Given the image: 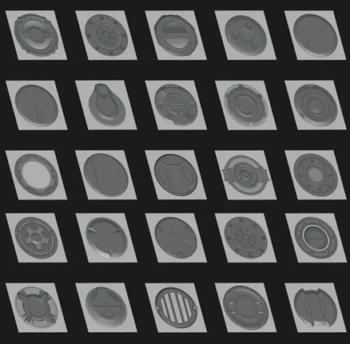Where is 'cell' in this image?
<instances>
[{"instance_id": "1", "label": "cell", "mask_w": 350, "mask_h": 344, "mask_svg": "<svg viewBox=\"0 0 350 344\" xmlns=\"http://www.w3.org/2000/svg\"><path fill=\"white\" fill-rule=\"evenodd\" d=\"M224 310L238 327L256 330L267 322L269 310L263 297L255 289L244 285L228 289L222 300Z\"/></svg>"}, {"instance_id": "2", "label": "cell", "mask_w": 350, "mask_h": 344, "mask_svg": "<svg viewBox=\"0 0 350 344\" xmlns=\"http://www.w3.org/2000/svg\"><path fill=\"white\" fill-rule=\"evenodd\" d=\"M84 178L98 194L108 198L122 195L129 186V175L122 163L114 157L94 153L88 157L83 167Z\"/></svg>"}, {"instance_id": "3", "label": "cell", "mask_w": 350, "mask_h": 344, "mask_svg": "<svg viewBox=\"0 0 350 344\" xmlns=\"http://www.w3.org/2000/svg\"><path fill=\"white\" fill-rule=\"evenodd\" d=\"M14 34L21 49L28 54L46 57L58 49L57 32L44 16L32 13L18 16L14 21Z\"/></svg>"}, {"instance_id": "4", "label": "cell", "mask_w": 350, "mask_h": 344, "mask_svg": "<svg viewBox=\"0 0 350 344\" xmlns=\"http://www.w3.org/2000/svg\"><path fill=\"white\" fill-rule=\"evenodd\" d=\"M293 174L305 191L317 197L332 194L338 183V174L332 164L315 153L299 156L294 163Z\"/></svg>"}, {"instance_id": "5", "label": "cell", "mask_w": 350, "mask_h": 344, "mask_svg": "<svg viewBox=\"0 0 350 344\" xmlns=\"http://www.w3.org/2000/svg\"><path fill=\"white\" fill-rule=\"evenodd\" d=\"M293 31L301 49L315 57L332 55L338 45L334 27L325 18L314 14L299 16L295 21Z\"/></svg>"}, {"instance_id": "6", "label": "cell", "mask_w": 350, "mask_h": 344, "mask_svg": "<svg viewBox=\"0 0 350 344\" xmlns=\"http://www.w3.org/2000/svg\"><path fill=\"white\" fill-rule=\"evenodd\" d=\"M14 172L20 186L36 196H50L59 184L55 167L48 159L38 154L27 153L18 158Z\"/></svg>"}, {"instance_id": "7", "label": "cell", "mask_w": 350, "mask_h": 344, "mask_svg": "<svg viewBox=\"0 0 350 344\" xmlns=\"http://www.w3.org/2000/svg\"><path fill=\"white\" fill-rule=\"evenodd\" d=\"M224 103L229 116L245 127H258L268 116V106L263 96L247 84L237 83L229 87L225 92Z\"/></svg>"}, {"instance_id": "8", "label": "cell", "mask_w": 350, "mask_h": 344, "mask_svg": "<svg viewBox=\"0 0 350 344\" xmlns=\"http://www.w3.org/2000/svg\"><path fill=\"white\" fill-rule=\"evenodd\" d=\"M154 174L159 185L176 196L191 194L198 183L194 167L187 159L176 154L160 156L154 163Z\"/></svg>"}, {"instance_id": "9", "label": "cell", "mask_w": 350, "mask_h": 344, "mask_svg": "<svg viewBox=\"0 0 350 344\" xmlns=\"http://www.w3.org/2000/svg\"><path fill=\"white\" fill-rule=\"evenodd\" d=\"M19 317L27 325L47 329L55 324L59 310L53 297L44 289L28 286L20 289L14 299Z\"/></svg>"}, {"instance_id": "10", "label": "cell", "mask_w": 350, "mask_h": 344, "mask_svg": "<svg viewBox=\"0 0 350 344\" xmlns=\"http://www.w3.org/2000/svg\"><path fill=\"white\" fill-rule=\"evenodd\" d=\"M297 114L306 122L315 127L332 124L338 115V106L332 95L316 84L299 87L294 95Z\"/></svg>"}, {"instance_id": "11", "label": "cell", "mask_w": 350, "mask_h": 344, "mask_svg": "<svg viewBox=\"0 0 350 344\" xmlns=\"http://www.w3.org/2000/svg\"><path fill=\"white\" fill-rule=\"evenodd\" d=\"M154 105L159 114L167 122L179 127L191 124L198 114V104L185 88L165 84L156 91Z\"/></svg>"}, {"instance_id": "12", "label": "cell", "mask_w": 350, "mask_h": 344, "mask_svg": "<svg viewBox=\"0 0 350 344\" xmlns=\"http://www.w3.org/2000/svg\"><path fill=\"white\" fill-rule=\"evenodd\" d=\"M154 32L159 45L172 55H191L198 45L194 27L179 15H162L154 25Z\"/></svg>"}, {"instance_id": "13", "label": "cell", "mask_w": 350, "mask_h": 344, "mask_svg": "<svg viewBox=\"0 0 350 344\" xmlns=\"http://www.w3.org/2000/svg\"><path fill=\"white\" fill-rule=\"evenodd\" d=\"M14 102L20 116L32 125L47 127L57 118L59 109L54 96L40 85L27 84L21 87Z\"/></svg>"}, {"instance_id": "14", "label": "cell", "mask_w": 350, "mask_h": 344, "mask_svg": "<svg viewBox=\"0 0 350 344\" xmlns=\"http://www.w3.org/2000/svg\"><path fill=\"white\" fill-rule=\"evenodd\" d=\"M16 241L27 255L38 259L53 256L58 248V239L53 228L35 217L19 220L14 229Z\"/></svg>"}, {"instance_id": "15", "label": "cell", "mask_w": 350, "mask_h": 344, "mask_svg": "<svg viewBox=\"0 0 350 344\" xmlns=\"http://www.w3.org/2000/svg\"><path fill=\"white\" fill-rule=\"evenodd\" d=\"M224 238L230 248L237 255L249 259L262 256L268 241L262 228L246 217L230 219L224 227Z\"/></svg>"}, {"instance_id": "16", "label": "cell", "mask_w": 350, "mask_h": 344, "mask_svg": "<svg viewBox=\"0 0 350 344\" xmlns=\"http://www.w3.org/2000/svg\"><path fill=\"white\" fill-rule=\"evenodd\" d=\"M294 234L299 248L314 259H328L338 248V239L333 228L317 217L301 219L295 225Z\"/></svg>"}, {"instance_id": "17", "label": "cell", "mask_w": 350, "mask_h": 344, "mask_svg": "<svg viewBox=\"0 0 350 344\" xmlns=\"http://www.w3.org/2000/svg\"><path fill=\"white\" fill-rule=\"evenodd\" d=\"M84 31L90 46L102 55L118 56L127 48L126 29L111 16L100 14L91 16L85 25Z\"/></svg>"}, {"instance_id": "18", "label": "cell", "mask_w": 350, "mask_h": 344, "mask_svg": "<svg viewBox=\"0 0 350 344\" xmlns=\"http://www.w3.org/2000/svg\"><path fill=\"white\" fill-rule=\"evenodd\" d=\"M154 233L159 248L172 257L187 259L197 250L198 239L194 230L180 218L161 219L154 227Z\"/></svg>"}, {"instance_id": "19", "label": "cell", "mask_w": 350, "mask_h": 344, "mask_svg": "<svg viewBox=\"0 0 350 344\" xmlns=\"http://www.w3.org/2000/svg\"><path fill=\"white\" fill-rule=\"evenodd\" d=\"M154 306L159 317L170 326L184 329L192 326L198 315L193 299L179 288L167 287L156 295Z\"/></svg>"}, {"instance_id": "20", "label": "cell", "mask_w": 350, "mask_h": 344, "mask_svg": "<svg viewBox=\"0 0 350 344\" xmlns=\"http://www.w3.org/2000/svg\"><path fill=\"white\" fill-rule=\"evenodd\" d=\"M224 181L238 192L249 196L260 194L269 181L267 171L250 157H232L222 169Z\"/></svg>"}, {"instance_id": "21", "label": "cell", "mask_w": 350, "mask_h": 344, "mask_svg": "<svg viewBox=\"0 0 350 344\" xmlns=\"http://www.w3.org/2000/svg\"><path fill=\"white\" fill-rule=\"evenodd\" d=\"M295 311L306 325L332 326L337 320L338 308L333 298L321 289H299L293 299Z\"/></svg>"}, {"instance_id": "22", "label": "cell", "mask_w": 350, "mask_h": 344, "mask_svg": "<svg viewBox=\"0 0 350 344\" xmlns=\"http://www.w3.org/2000/svg\"><path fill=\"white\" fill-rule=\"evenodd\" d=\"M85 235L90 247L96 253L118 259L126 252L129 241L122 227L107 217H95L87 224Z\"/></svg>"}, {"instance_id": "23", "label": "cell", "mask_w": 350, "mask_h": 344, "mask_svg": "<svg viewBox=\"0 0 350 344\" xmlns=\"http://www.w3.org/2000/svg\"><path fill=\"white\" fill-rule=\"evenodd\" d=\"M85 308L91 318L106 328H118L128 315L126 303L117 292L105 287L92 289L87 294Z\"/></svg>"}, {"instance_id": "24", "label": "cell", "mask_w": 350, "mask_h": 344, "mask_svg": "<svg viewBox=\"0 0 350 344\" xmlns=\"http://www.w3.org/2000/svg\"><path fill=\"white\" fill-rule=\"evenodd\" d=\"M224 32L229 44L242 55H258L267 47V38L264 29L250 16L231 17L226 23Z\"/></svg>"}, {"instance_id": "25", "label": "cell", "mask_w": 350, "mask_h": 344, "mask_svg": "<svg viewBox=\"0 0 350 344\" xmlns=\"http://www.w3.org/2000/svg\"><path fill=\"white\" fill-rule=\"evenodd\" d=\"M88 108L93 118L106 127L119 126L126 118L123 102L104 83L94 85L88 100Z\"/></svg>"}]
</instances>
